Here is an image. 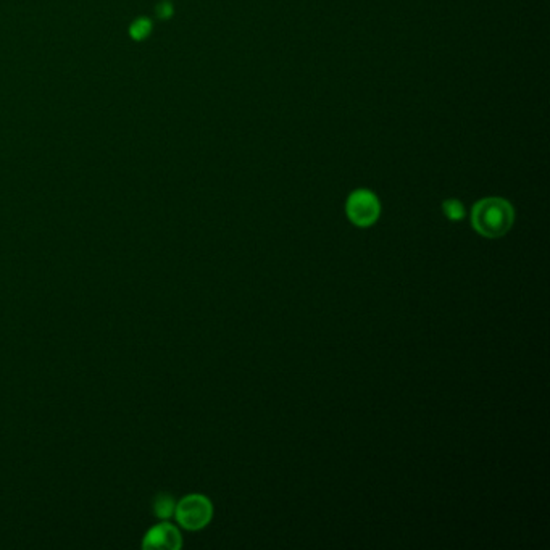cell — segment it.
Returning a JSON list of instances; mask_svg holds the SVG:
<instances>
[{
  "label": "cell",
  "instance_id": "6da1fadb",
  "mask_svg": "<svg viewBox=\"0 0 550 550\" xmlns=\"http://www.w3.org/2000/svg\"><path fill=\"white\" fill-rule=\"evenodd\" d=\"M515 221V211L505 198L488 197L476 202L471 210V225L481 236L489 239L507 234Z\"/></svg>",
  "mask_w": 550,
  "mask_h": 550
},
{
  "label": "cell",
  "instance_id": "7a4b0ae2",
  "mask_svg": "<svg viewBox=\"0 0 550 550\" xmlns=\"http://www.w3.org/2000/svg\"><path fill=\"white\" fill-rule=\"evenodd\" d=\"M178 523L189 531H197L205 528L214 516V507L205 496L200 494H191L186 496L181 502L176 503L174 508Z\"/></svg>",
  "mask_w": 550,
  "mask_h": 550
},
{
  "label": "cell",
  "instance_id": "3957f363",
  "mask_svg": "<svg viewBox=\"0 0 550 550\" xmlns=\"http://www.w3.org/2000/svg\"><path fill=\"white\" fill-rule=\"evenodd\" d=\"M381 205L378 197L373 192L360 191L352 192V196L347 200V216L355 226L358 228H368L374 221L380 218Z\"/></svg>",
  "mask_w": 550,
  "mask_h": 550
},
{
  "label": "cell",
  "instance_id": "277c9868",
  "mask_svg": "<svg viewBox=\"0 0 550 550\" xmlns=\"http://www.w3.org/2000/svg\"><path fill=\"white\" fill-rule=\"evenodd\" d=\"M183 545L181 533L176 526L170 523H160L147 531L142 540V547L146 549H168L178 550Z\"/></svg>",
  "mask_w": 550,
  "mask_h": 550
},
{
  "label": "cell",
  "instance_id": "5b68a950",
  "mask_svg": "<svg viewBox=\"0 0 550 550\" xmlns=\"http://www.w3.org/2000/svg\"><path fill=\"white\" fill-rule=\"evenodd\" d=\"M176 503L168 494H159L154 501V513L159 518H170L174 513Z\"/></svg>",
  "mask_w": 550,
  "mask_h": 550
},
{
  "label": "cell",
  "instance_id": "8992f818",
  "mask_svg": "<svg viewBox=\"0 0 550 550\" xmlns=\"http://www.w3.org/2000/svg\"><path fill=\"white\" fill-rule=\"evenodd\" d=\"M150 31H152V23L149 18H139V20H136L131 25L129 34H131L136 41H141L146 39L147 36L150 34Z\"/></svg>",
  "mask_w": 550,
  "mask_h": 550
},
{
  "label": "cell",
  "instance_id": "52a82bcc",
  "mask_svg": "<svg viewBox=\"0 0 550 550\" xmlns=\"http://www.w3.org/2000/svg\"><path fill=\"white\" fill-rule=\"evenodd\" d=\"M442 210H444V215L447 216V218L452 220V221H459L465 216V209L463 205L459 200H454V198H450V200H446L442 203Z\"/></svg>",
  "mask_w": 550,
  "mask_h": 550
},
{
  "label": "cell",
  "instance_id": "ba28073f",
  "mask_svg": "<svg viewBox=\"0 0 550 550\" xmlns=\"http://www.w3.org/2000/svg\"><path fill=\"white\" fill-rule=\"evenodd\" d=\"M157 12H159V15L161 18H168L171 16V13H173V7H171L170 2H161L159 7H157Z\"/></svg>",
  "mask_w": 550,
  "mask_h": 550
}]
</instances>
